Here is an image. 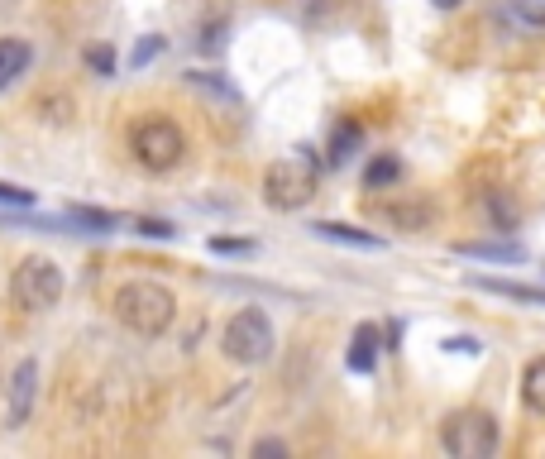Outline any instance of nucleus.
Instances as JSON below:
<instances>
[{
  "mask_svg": "<svg viewBox=\"0 0 545 459\" xmlns=\"http://www.w3.org/2000/svg\"><path fill=\"white\" fill-rule=\"evenodd\" d=\"M115 316H120L125 330L144 335V340H158L177 321V297L153 278H134V283L115 292Z\"/></svg>",
  "mask_w": 545,
  "mask_h": 459,
  "instance_id": "1",
  "label": "nucleus"
},
{
  "mask_svg": "<svg viewBox=\"0 0 545 459\" xmlns=\"http://www.w3.org/2000/svg\"><path fill=\"white\" fill-rule=\"evenodd\" d=\"M273 345H278L273 321L263 316L259 306H244V311H235V316L225 321V330H220V350L230 354L235 364H244V369L268 364V359H273Z\"/></svg>",
  "mask_w": 545,
  "mask_h": 459,
  "instance_id": "2",
  "label": "nucleus"
},
{
  "mask_svg": "<svg viewBox=\"0 0 545 459\" xmlns=\"http://www.w3.org/2000/svg\"><path fill=\"white\" fill-rule=\"evenodd\" d=\"M316 177H321V168H316L311 153H287L263 173V197L278 211H297L316 197Z\"/></svg>",
  "mask_w": 545,
  "mask_h": 459,
  "instance_id": "3",
  "label": "nucleus"
},
{
  "mask_svg": "<svg viewBox=\"0 0 545 459\" xmlns=\"http://www.w3.org/2000/svg\"><path fill=\"white\" fill-rule=\"evenodd\" d=\"M130 149H134V158H139V168H149V173H173L177 163H182V153H187V139H182V130H177L173 120L149 115V120L134 125Z\"/></svg>",
  "mask_w": 545,
  "mask_h": 459,
  "instance_id": "4",
  "label": "nucleus"
},
{
  "mask_svg": "<svg viewBox=\"0 0 545 459\" xmlns=\"http://www.w3.org/2000/svg\"><path fill=\"white\" fill-rule=\"evenodd\" d=\"M440 445L455 459H493L498 455V421L488 412H479V407H464V412H455L445 421Z\"/></svg>",
  "mask_w": 545,
  "mask_h": 459,
  "instance_id": "5",
  "label": "nucleus"
},
{
  "mask_svg": "<svg viewBox=\"0 0 545 459\" xmlns=\"http://www.w3.org/2000/svg\"><path fill=\"white\" fill-rule=\"evenodd\" d=\"M10 297L20 311H48V306L63 302V268L53 259H24L10 278Z\"/></svg>",
  "mask_w": 545,
  "mask_h": 459,
  "instance_id": "6",
  "label": "nucleus"
},
{
  "mask_svg": "<svg viewBox=\"0 0 545 459\" xmlns=\"http://www.w3.org/2000/svg\"><path fill=\"white\" fill-rule=\"evenodd\" d=\"M34 397H39V364L20 359L15 373H10V393H5V426L10 431H20L24 421L34 416Z\"/></svg>",
  "mask_w": 545,
  "mask_h": 459,
  "instance_id": "7",
  "label": "nucleus"
},
{
  "mask_svg": "<svg viewBox=\"0 0 545 459\" xmlns=\"http://www.w3.org/2000/svg\"><path fill=\"white\" fill-rule=\"evenodd\" d=\"M378 350H383V335H378V326H359V330H354V340H349L345 364L354 373H373V364H378Z\"/></svg>",
  "mask_w": 545,
  "mask_h": 459,
  "instance_id": "8",
  "label": "nucleus"
},
{
  "mask_svg": "<svg viewBox=\"0 0 545 459\" xmlns=\"http://www.w3.org/2000/svg\"><path fill=\"white\" fill-rule=\"evenodd\" d=\"M34 63V48L24 44V39H0V87H10V82H20L24 72Z\"/></svg>",
  "mask_w": 545,
  "mask_h": 459,
  "instance_id": "9",
  "label": "nucleus"
},
{
  "mask_svg": "<svg viewBox=\"0 0 545 459\" xmlns=\"http://www.w3.org/2000/svg\"><path fill=\"white\" fill-rule=\"evenodd\" d=\"M321 240H335V244H349V249H383V240L378 235H369V230H354V225H345V220H321V225H311Z\"/></svg>",
  "mask_w": 545,
  "mask_h": 459,
  "instance_id": "10",
  "label": "nucleus"
},
{
  "mask_svg": "<svg viewBox=\"0 0 545 459\" xmlns=\"http://www.w3.org/2000/svg\"><path fill=\"white\" fill-rule=\"evenodd\" d=\"M464 259H488V263H522L526 249L522 244H493V240H464L455 244Z\"/></svg>",
  "mask_w": 545,
  "mask_h": 459,
  "instance_id": "11",
  "label": "nucleus"
},
{
  "mask_svg": "<svg viewBox=\"0 0 545 459\" xmlns=\"http://www.w3.org/2000/svg\"><path fill=\"white\" fill-rule=\"evenodd\" d=\"M383 216L393 220V225H402V230L421 235V230L431 225V216H436V211H431L426 201H388V206H383Z\"/></svg>",
  "mask_w": 545,
  "mask_h": 459,
  "instance_id": "12",
  "label": "nucleus"
},
{
  "mask_svg": "<svg viewBox=\"0 0 545 459\" xmlns=\"http://www.w3.org/2000/svg\"><path fill=\"white\" fill-rule=\"evenodd\" d=\"M474 287L483 292H498V297H517V302H531V306H545V287H526V283H507V278H469Z\"/></svg>",
  "mask_w": 545,
  "mask_h": 459,
  "instance_id": "13",
  "label": "nucleus"
},
{
  "mask_svg": "<svg viewBox=\"0 0 545 459\" xmlns=\"http://www.w3.org/2000/svg\"><path fill=\"white\" fill-rule=\"evenodd\" d=\"M522 397H526V407H531V412L545 416V354H536V359L526 364V373H522Z\"/></svg>",
  "mask_w": 545,
  "mask_h": 459,
  "instance_id": "14",
  "label": "nucleus"
},
{
  "mask_svg": "<svg viewBox=\"0 0 545 459\" xmlns=\"http://www.w3.org/2000/svg\"><path fill=\"white\" fill-rule=\"evenodd\" d=\"M67 220H72V225H82V230H96V235H106V230H115V225H120V216L96 211V206H72V211H67Z\"/></svg>",
  "mask_w": 545,
  "mask_h": 459,
  "instance_id": "15",
  "label": "nucleus"
},
{
  "mask_svg": "<svg viewBox=\"0 0 545 459\" xmlns=\"http://www.w3.org/2000/svg\"><path fill=\"white\" fill-rule=\"evenodd\" d=\"M397 177H402V163H397L393 153H383V158H373L369 168H364V182H369V187H393Z\"/></svg>",
  "mask_w": 545,
  "mask_h": 459,
  "instance_id": "16",
  "label": "nucleus"
},
{
  "mask_svg": "<svg viewBox=\"0 0 545 459\" xmlns=\"http://www.w3.org/2000/svg\"><path fill=\"white\" fill-rule=\"evenodd\" d=\"M354 149H359V130H349V125H345V130L335 134V144H330V168H340Z\"/></svg>",
  "mask_w": 545,
  "mask_h": 459,
  "instance_id": "17",
  "label": "nucleus"
},
{
  "mask_svg": "<svg viewBox=\"0 0 545 459\" xmlns=\"http://www.w3.org/2000/svg\"><path fill=\"white\" fill-rule=\"evenodd\" d=\"M0 206H15V211H24V206H34V192H24V187H10V182H0Z\"/></svg>",
  "mask_w": 545,
  "mask_h": 459,
  "instance_id": "18",
  "label": "nucleus"
},
{
  "mask_svg": "<svg viewBox=\"0 0 545 459\" xmlns=\"http://www.w3.org/2000/svg\"><path fill=\"white\" fill-rule=\"evenodd\" d=\"M134 230H139V235H149V240H173V235H177L168 220H134Z\"/></svg>",
  "mask_w": 545,
  "mask_h": 459,
  "instance_id": "19",
  "label": "nucleus"
},
{
  "mask_svg": "<svg viewBox=\"0 0 545 459\" xmlns=\"http://www.w3.org/2000/svg\"><path fill=\"white\" fill-rule=\"evenodd\" d=\"M512 15L526 24H545V5H531V0H512Z\"/></svg>",
  "mask_w": 545,
  "mask_h": 459,
  "instance_id": "20",
  "label": "nucleus"
},
{
  "mask_svg": "<svg viewBox=\"0 0 545 459\" xmlns=\"http://www.w3.org/2000/svg\"><path fill=\"white\" fill-rule=\"evenodd\" d=\"M87 63L96 67L101 77H110V72H115V53H110V48H91V53H87Z\"/></svg>",
  "mask_w": 545,
  "mask_h": 459,
  "instance_id": "21",
  "label": "nucleus"
},
{
  "mask_svg": "<svg viewBox=\"0 0 545 459\" xmlns=\"http://www.w3.org/2000/svg\"><path fill=\"white\" fill-rule=\"evenodd\" d=\"M211 254H254V240H211Z\"/></svg>",
  "mask_w": 545,
  "mask_h": 459,
  "instance_id": "22",
  "label": "nucleus"
},
{
  "mask_svg": "<svg viewBox=\"0 0 545 459\" xmlns=\"http://www.w3.org/2000/svg\"><path fill=\"white\" fill-rule=\"evenodd\" d=\"M158 48H163V39H158V34H153V39H144V44L134 48V67H144L149 58H158Z\"/></svg>",
  "mask_w": 545,
  "mask_h": 459,
  "instance_id": "23",
  "label": "nucleus"
},
{
  "mask_svg": "<svg viewBox=\"0 0 545 459\" xmlns=\"http://www.w3.org/2000/svg\"><path fill=\"white\" fill-rule=\"evenodd\" d=\"M378 335H383V350H402V321H388Z\"/></svg>",
  "mask_w": 545,
  "mask_h": 459,
  "instance_id": "24",
  "label": "nucleus"
},
{
  "mask_svg": "<svg viewBox=\"0 0 545 459\" xmlns=\"http://www.w3.org/2000/svg\"><path fill=\"white\" fill-rule=\"evenodd\" d=\"M254 455H287V440H259V445H254Z\"/></svg>",
  "mask_w": 545,
  "mask_h": 459,
  "instance_id": "25",
  "label": "nucleus"
},
{
  "mask_svg": "<svg viewBox=\"0 0 545 459\" xmlns=\"http://www.w3.org/2000/svg\"><path fill=\"white\" fill-rule=\"evenodd\" d=\"M436 5H440V10H455V5H459V0H436Z\"/></svg>",
  "mask_w": 545,
  "mask_h": 459,
  "instance_id": "26",
  "label": "nucleus"
}]
</instances>
